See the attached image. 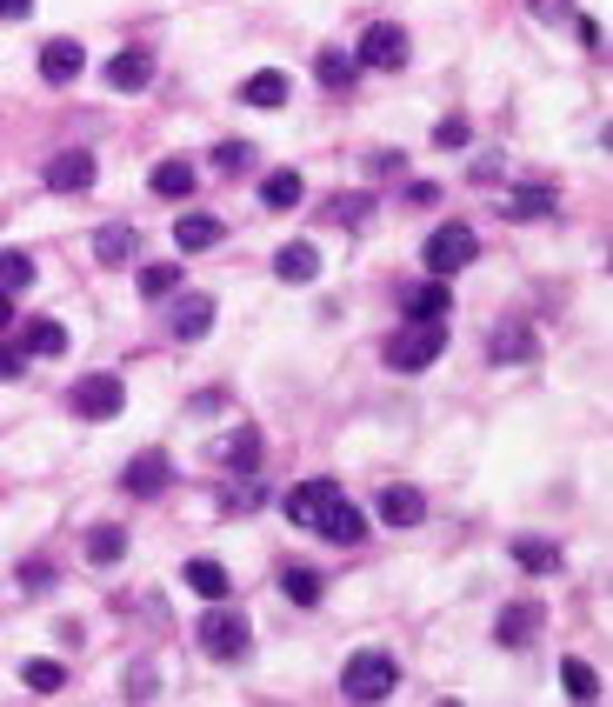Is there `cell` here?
<instances>
[{"label":"cell","instance_id":"cell-28","mask_svg":"<svg viewBox=\"0 0 613 707\" xmlns=\"http://www.w3.org/2000/svg\"><path fill=\"white\" fill-rule=\"evenodd\" d=\"M367 214H374V200H367V194H334V200L320 207V220H327V227H360Z\"/></svg>","mask_w":613,"mask_h":707},{"label":"cell","instance_id":"cell-4","mask_svg":"<svg viewBox=\"0 0 613 707\" xmlns=\"http://www.w3.org/2000/svg\"><path fill=\"white\" fill-rule=\"evenodd\" d=\"M407 53H414V40H407V27L401 20H374L367 33H360V67L367 73H394V67H407Z\"/></svg>","mask_w":613,"mask_h":707},{"label":"cell","instance_id":"cell-39","mask_svg":"<svg viewBox=\"0 0 613 707\" xmlns=\"http://www.w3.org/2000/svg\"><path fill=\"white\" fill-rule=\"evenodd\" d=\"M247 508H267V488L254 481V488H234L227 494V514H247Z\"/></svg>","mask_w":613,"mask_h":707},{"label":"cell","instance_id":"cell-12","mask_svg":"<svg viewBox=\"0 0 613 707\" xmlns=\"http://www.w3.org/2000/svg\"><path fill=\"white\" fill-rule=\"evenodd\" d=\"M147 80H154V60H147L140 47H120V53L107 60V87H113V94H147Z\"/></svg>","mask_w":613,"mask_h":707},{"label":"cell","instance_id":"cell-5","mask_svg":"<svg viewBox=\"0 0 613 707\" xmlns=\"http://www.w3.org/2000/svg\"><path fill=\"white\" fill-rule=\"evenodd\" d=\"M474 254H481V240H474V234H467L461 220H447V227H434V234H427V247H421V261H427V274H434V281H447V274H461V267H467Z\"/></svg>","mask_w":613,"mask_h":707},{"label":"cell","instance_id":"cell-23","mask_svg":"<svg viewBox=\"0 0 613 707\" xmlns=\"http://www.w3.org/2000/svg\"><path fill=\"white\" fill-rule=\"evenodd\" d=\"M514 561H521L527 575H561V541H547V534H521V541H514Z\"/></svg>","mask_w":613,"mask_h":707},{"label":"cell","instance_id":"cell-17","mask_svg":"<svg viewBox=\"0 0 613 707\" xmlns=\"http://www.w3.org/2000/svg\"><path fill=\"white\" fill-rule=\"evenodd\" d=\"M220 234H227V227H220L214 214H180V220H174V247H180V254H207V247H220Z\"/></svg>","mask_w":613,"mask_h":707},{"label":"cell","instance_id":"cell-37","mask_svg":"<svg viewBox=\"0 0 613 707\" xmlns=\"http://www.w3.org/2000/svg\"><path fill=\"white\" fill-rule=\"evenodd\" d=\"M314 67H320V80H327V87H347V80H354V60H347L340 47H327V53H320Z\"/></svg>","mask_w":613,"mask_h":707},{"label":"cell","instance_id":"cell-26","mask_svg":"<svg viewBox=\"0 0 613 707\" xmlns=\"http://www.w3.org/2000/svg\"><path fill=\"white\" fill-rule=\"evenodd\" d=\"M300 194H307V187H300V174H294V167H274V174H267V187H260V200H267L274 214L300 207Z\"/></svg>","mask_w":613,"mask_h":707},{"label":"cell","instance_id":"cell-42","mask_svg":"<svg viewBox=\"0 0 613 707\" xmlns=\"http://www.w3.org/2000/svg\"><path fill=\"white\" fill-rule=\"evenodd\" d=\"M27 374V354L20 347H0V381H20Z\"/></svg>","mask_w":613,"mask_h":707},{"label":"cell","instance_id":"cell-24","mask_svg":"<svg viewBox=\"0 0 613 707\" xmlns=\"http://www.w3.org/2000/svg\"><path fill=\"white\" fill-rule=\"evenodd\" d=\"M73 341H67V327L60 321H27V341H20V354H47V361H60Z\"/></svg>","mask_w":613,"mask_h":707},{"label":"cell","instance_id":"cell-45","mask_svg":"<svg viewBox=\"0 0 613 707\" xmlns=\"http://www.w3.org/2000/svg\"><path fill=\"white\" fill-rule=\"evenodd\" d=\"M7 321H13V294H0V327H7Z\"/></svg>","mask_w":613,"mask_h":707},{"label":"cell","instance_id":"cell-21","mask_svg":"<svg viewBox=\"0 0 613 707\" xmlns=\"http://www.w3.org/2000/svg\"><path fill=\"white\" fill-rule=\"evenodd\" d=\"M501 207H507L514 220H547V214H561V194H554V187H514Z\"/></svg>","mask_w":613,"mask_h":707},{"label":"cell","instance_id":"cell-9","mask_svg":"<svg viewBox=\"0 0 613 707\" xmlns=\"http://www.w3.org/2000/svg\"><path fill=\"white\" fill-rule=\"evenodd\" d=\"M314 534H327V541H340V548H354V541H367V514H360V501H347V494H334L320 514H314Z\"/></svg>","mask_w":613,"mask_h":707},{"label":"cell","instance_id":"cell-6","mask_svg":"<svg viewBox=\"0 0 613 707\" xmlns=\"http://www.w3.org/2000/svg\"><path fill=\"white\" fill-rule=\"evenodd\" d=\"M67 401H73L80 421H113L127 407V387H120V374H87V381H73Z\"/></svg>","mask_w":613,"mask_h":707},{"label":"cell","instance_id":"cell-40","mask_svg":"<svg viewBox=\"0 0 613 707\" xmlns=\"http://www.w3.org/2000/svg\"><path fill=\"white\" fill-rule=\"evenodd\" d=\"M20 588H27V595H47V588H53V568H47V561H27V568H20Z\"/></svg>","mask_w":613,"mask_h":707},{"label":"cell","instance_id":"cell-29","mask_svg":"<svg viewBox=\"0 0 613 707\" xmlns=\"http://www.w3.org/2000/svg\"><path fill=\"white\" fill-rule=\"evenodd\" d=\"M447 301H454V294H447L441 281H427V287H414V294H407V321H441V314H447Z\"/></svg>","mask_w":613,"mask_h":707},{"label":"cell","instance_id":"cell-15","mask_svg":"<svg viewBox=\"0 0 613 707\" xmlns=\"http://www.w3.org/2000/svg\"><path fill=\"white\" fill-rule=\"evenodd\" d=\"M534 635H541V608H534V601L501 608V621H494V641H501V648H527Z\"/></svg>","mask_w":613,"mask_h":707},{"label":"cell","instance_id":"cell-20","mask_svg":"<svg viewBox=\"0 0 613 707\" xmlns=\"http://www.w3.org/2000/svg\"><path fill=\"white\" fill-rule=\"evenodd\" d=\"M180 581H187V588H194L200 601H227V595H234V581H227V568H220V561H207V554H194V561L180 568Z\"/></svg>","mask_w":613,"mask_h":707},{"label":"cell","instance_id":"cell-10","mask_svg":"<svg viewBox=\"0 0 613 707\" xmlns=\"http://www.w3.org/2000/svg\"><path fill=\"white\" fill-rule=\"evenodd\" d=\"M87 73V47L80 40H40V80H53V87H67V80H80Z\"/></svg>","mask_w":613,"mask_h":707},{"label":"cell","instance_id":"cell-27","mask_svg":"<svg viewBox=\"0 0 613 707\" xmlns=\"http://www.w3.org/2000/svg\"><path fill=\"white\" fill-rule=\"evenodd\" d=\"M87 561H93V568L127 561V528H113V521H107V528H93V534H87Z\"/></svg>","mask_w":613,"mask_h":707},{"label":"cell","instance_id":"cell-13","mask_svg":"<svg viewBox=\"0 0 613 707\" xmlns=\"http://www.w3.org/2000/svg\"><path fill=\"white\" fill-rule=\"evenodd\" d=\"M134 254H140V234H134L127 220H107V227L93 234V261H100V267H127Z\"/></svg>","mask_w":613,"mask_h":707},{"label":"cell","instance_id":"cell-34","mask_svg":"<svg viewBox=\"0 0 613 707\" xmlns=\"http://www.w3.org/2000/svg\"><path fill=\"white\" fill-rule=\"evenodd\" d=\"M207 160H214V174H247V167H254V147H247V140H220Z\"/></svg>","mask_w":613,"mask_h":707},{"label":"cell","instance_id":"cell-41","mask_svg":"<svg viewBox=\"0 0 613 707\" xmlns=\"http://www.w3.org/2000/svg\"><path fill=\"white\" fill-rule=\"evenodd\" d=\"M401 200H407V207H434V200H441V187H434V180H407V194H401Z\"/></svg>","mask_w":613,"mask_h":707},{"label":"cell","instance_id":"cell-14","mask_svg":"<svg viewBox=\"0 0 613 707\" xmlns=\"http://www.w3.org/2000/svg\"><path fill=\"white\" fill-rule=\"evenodd\" d=\"M380 521H387V528H421V521H427V494L407 488V481L387 488V494H380Z\"/></svg>","mask_w":613,"mask_h":707},{"label":"cell","instance_id":"cell-18","mask_svg":"<svg viewBox=\"0 0 613 707\" xmlns=\"http://www.w3.org/2000/svg\"><path fill=\"white\" fill-rule=\"evenodd\" d=\"M274 274H280V281H294V287L320 281V254H314V240H287V247L274 254Z\"/></svg>","mask_w":613,"mask_h":707},{"label":"cell","instance_id":"cell-35","mask_svg":"<svg viewBox=\"0 0 613 707\" xmlns=\"http://www.w3.org/2000/svg\"><path fill=\"white\" fill-rule=\"evenodd\" d=\"M20 681H27L33 695H53V688H67V668H60V661H27Z\"/></svg>","mask_w":613,"mask_h":707},{"label":"cell","instance_id":"cell-43","mask_svg":"<svg viewBox=\"0 0 613 707\" xmlns=\"http://www.w3.org/2000/svg\"><path fill=\"white\" fill-rule=\"evenodd\" d=\"M534 13H547V20H574V0H534Z\"/></svg>","mask_w":613,"mask_h":707},{"label":"cell","instance_id":"cell-7","mask_svg":"<svg viewBox=\"0 0 613 707\" xmlns=\"http://www.w3.org/2000/svg\"><path fill=\"white\" fill-rule=\"evenodd\" d=\"M40 180H47L53 194H80V187L100 180V160H93V147H60V154L40 167Z\"/></svg>","mask_w":613,"mask_h":707},{"label":"cell","instance_id":"cell-31","mask_svg":"<svg viewBox=\"0 0 613 707\" xmlns=\"http://www.w3.org/2000/svg\"><path fill=\"white\" fill-rule=\"evenodd\" d=\"M280 588H287V601H294V608H314L327 581H320L314 568H287V575H280Z\"/></svg>","mask_w":613,"mask_h":707},{"label":"cell","instance_id":"cell-22","mask_svg":"<svg viewBox=\"0 0 613 707\" xmlns=\"http://www.w3.org/2000/svg\"><path fill=\"white\" fill-rule=\"evenodd\" d=\"M207 327H214V294H187L174 307V341H200Z\"/></svg>","mask_w":613,"mask_h":707},{"label":"cell","instance_id":"cell-38","mask_svg":"<svg viewBox=\"0 0 613 707\" xmlns=\"http://www.w3.org/2000/svg\"><path fill=\"white\" fill-rule=\"evenodd\" d=\"M474 140V127H467V114H447L441 127H434V147H467Z\"/></svg>","mask_w":613,"mask_h":707},{"label":"cell","instance_id":"cell-2","mask_svg":"<svg viewBox=\"0 0 613 707\" xmlns=\"http://www.w3.org/2000/svg\"><path fill=\"white\" fill-rule=\"evenodd\" d=\"M394 688H401V661L380 655V648H367V655H354V661L340 668V695H347V701H380V695H394Z\"/></svg>","mask_w":613,"mask_h":707},{"label":"cell","instance_id":"cell-36","mask_svg":"<svg viewBox=\"0 0 613 707\" xmlns=\"http://www.w3.org/2000/svg\"><path fill=\"white\" fill-rule=\"evenodd\" d=\"M561 688H567V695H581V701H594V695H601V681H594V668H587V661H567V668H561Z\"/></svg>","mask_w":613,"mask_h":707},{"label":"cell","instance_id":"cell-8","mask_svg":"<svg viewBox=\"0 0 613 707\" xmlns=\"http://www.w3.org/2000/svg\"><path fill=\"white\" fill-rule=\"evenodd\" d=\"M167 481H174V461H167V448H147V454H134L127 468H120V488L127 494H167Z\"/></svg>","mask_w":613,"mask_h":707},{"label":"cell","instance_id":"cell-30","mask_svg":"<svg viewBox=\"0 0 613 707\" xmlns=\"http://www.w3.org/2000/svg\"><path fill=\"white\" fill-rule=\"evenodd\" d=\"M180 287V267L174 261H154V267H140V301H167Z\"/></svg>","mask_w":613,"mask_h":707},{"label":"cell","instance_id":"cell-32","mask_svg":"<svg viewBox=\"0 0 613 707\" xmlns=\"http://www.w3.org/2000/svg\"><path fill=\"white\" fill-rule=\"evenodd\" d=\"M20 287H33V261L20 247H0V294H20Z\"/></svg>","mask_w":613,"mask_h":707},{"label":"cell","instance_id":"cell-11","mask_svg":"<svg viewBox=\"0 0 613 707\" xmlns=\"http://www.w3.org/2000/svg\"><path fill=\"white\" fill-rule=\"evenodd\" d=\"M340 494V481H300V488H287V501H280V514L294 521V528H314V514L327 508Z\"/></svg>","mask_w":613,"mask_h":707},{"label":"cell","instance_id":"cell-44","mask_svg":"<svg viewBox=\"0 0 613 707\" xmlns=\"http://www.w3.org/2000/svg\"><path fill=\"white\" fill-rule=\"evenodd\" d=\"M33 13V0H0V20H27Z\"/></svg>","mask_w":613,"mask_h":707},{"label":"cell","instance_id":"cell-16","mask_svg":"<svg viewBox=\"0 0 613 707\" xmlns=\"http://www.w3.org/2000/svg\"><path fill=\"white\" fill-rule=\"evenodd\" d=\"M200 187V167L187 160V154H167L160 167H154V194H167V200H187Z\"/></svg>","mask_w":613,"mask_h":707},{"label":"cell","instance_id":"cell-25","mask_svg":"<svg viewBox=\"0 0 613 707\" xmlns=\"http://www.w3.org/2000/svg\"><path fill=\"white\" fill-rule=\"evenodd\" d=\"M240 100L247 107H287V73H254V80H240Z\"/></svg>","mask_w":613,"mask_h":707},{"label":"cell","instance_id":"cell-3","mask_svg":"<svg viewBox=\"0 0 613 707\" xmlns=\"http://www.w3.org/2000/svg\"><path fill=\"white\" fill-rule=\"evenodd\" d=\"M200 648H207L214 661H247V648H254V628H247V615L214 601V608L200 615Z\"/></svg>","mask_w":613,"mask_h":707},{"label":"cell","instance_id":"cell-33","mask_svg":"<svg viewBox=\"0 0 613 707\" xmlns=\"http://www.w3.org/2000/svg\"><path fill=\"white\" fill-rule=\"evenodd\" d=\"M494 361H534V327H501L494 334Z\"/></svg>","mask_w":613,"mask_h":707},{"label":"cell","instance_id":"cell-19","mask_svg":"<svg viewBox=\"0 0 613 707\" xmlns=\"http://www.w3.org/2000/svg\"><path fill=\"white\" fill-rule=\"evenodd\" d=\"M214 454H220V468H234V474H260V428H234Z\"/></svg>","mask_w":613,"mask_h":707},{"label":"cell","instance_id":"cell-1","mask_svg":"<svg viewBox=\"0 0 613 707\" xmlns=\"http://www.w3.org/2000/svg\"><path fill=\"white\" fill-rule=\"evenodd\" d=\"M441 347H447V327H441V321H414V327L387 334L380 361H387L394 374H421V367H434V361H441Z\"/></svg>","mask_w":613,"mask_h":707}]
</instances>
